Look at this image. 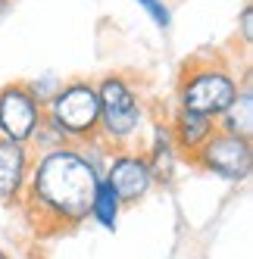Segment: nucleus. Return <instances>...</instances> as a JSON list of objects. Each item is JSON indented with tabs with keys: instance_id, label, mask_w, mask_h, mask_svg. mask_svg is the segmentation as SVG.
<instances>
[{
	"instance_id": "3",
	"label": "nucleus",
	"mask_w": 253,
	"mask_h": 259,
	"mask_svg": "<svg viewBox=\"0 0 253 259\" xmlns=\"http://www.w3.org/2000/svg\"><path fill=\"white\" fill-rule=\"evenodd\" d=\"M238 91H241V81L228 66L194 60V63L185 66L182 78H178L175 100H178V109L219 119L231 106V100L238 97Z\"/></svg>"
},
{
	"instance_id": "14",
	"label": "nucleus",
	"mask_w": 253,
	"mask_h": 259,
	"mask_svg": "<svg viewBox=\"0 0 253 259\" xmlns=\"http://www.w3.org/2000/svg\"><path fill=\"white\" fill-rule=\"evenodd\" d=\"M135 4H138L144 13H147L150 19L162 28V31H166V28L172 25V10H169L166 4H162V0H135Z\"/></svg>"
},
{
	"instance_id": "11",
	"label": "nucleus",
	"mask_w": 253,
	"mask_h": 259,
	"mask_svg": "<svg viewBox=\"0 0 253 259\" xmlns=\"http://www.w3.org/2000/svg\"><path fill=\"white\" fill-rule=\"evenodd\" d=\"M216 128L225 135H238V138H250L253 132V88H250V72H244V81L238 97L231 100V106L216 119Z\"/></svg>"
},
{
	"instance_id": "12",
	"label": "nucleus",
	"mask_w": 253,
	"mask_h": 259,
	"mask_svg": "<svg viewBox=\"0 0 253 259\" xmlns=\"http://www.w3.org/2000/svg\"><path fill=\"white\" fill-rule=\"evenodd\" d=\"M122 209H125V206L119 203V197L113 194V188L100 178L97 191H94V200H91V209H88V219H94L103 231H116V228H119Z\"/></svg>"
},
{
	"instance_id": "1",
	"label": "nucleus",
	"mask_w": 253,
	"mask_h": 259,
	"mask_svg": "<svg viewBox=\"0 0 253 259\" xmlns=\"http://www.w3.org/2000/svg\"><path fill=\"white\" fill-rule=\"evenodd\" d=\"M100 178L103 175L97 165L75 144H66L31 159L22 203L34 222L50 225L53 231L78 228L81 222H88V209H91Z\"/></svg>"
},
{
	"instance_id": "2",
	"label": "nucleus",
	"mask_w": 253,
	"mask_h": 259,
	"mask_svg": "<svg viewBox=\"0 0 253 259\" xmlns=\"http://www.w3.org/2000/svg\"><path fill=\"white\" fill-rule=\"evenodd\" d=\"M94 84L100 106L97 138L113 150H135V141L144 135V125H147V103H144L141 88L119 72H110Z\"/></svg>"
},
{
	"instance_id": "15",
	"label": "nucleus",
	"mask_w": 253,
	"mask_h": 259,
	"mask_svg": "<svg viewBox=\"0 0 253 259\" xmlns=\"http://www.w3.org/2000/svg\"><path fill=\"white\" fill-rule=\"evenodd\" d=\"M28 84V91H31V94H34V100H38L41 106L53 97V94H57V91H60V78L57 75H44V78H34V81H25Z\"/></svg>"
},
{
	"instance_id": "9",
	"label": "nucleus",
	"mask_w": 253,
	"mask_h": 259,
	"mask_svg": "<svg viewBox=\"0 0 253 259\" xmlns=\"http://www.w3.org/2000/svg\"><path fill=\"white\" fill-rule=\"evenodd\" d=\"M166 125H169V135L175 141V150L182 156H188V159L200 150L216 132H219V128H216V119L188 113V109H178V106H175L172 119H166Z\"/></svg>"
},
{
	"instance_id": "17",
	"label": "nucleus",
	"mask_w": 253,
	"mask_h": 259,
	"mask_svg": "<svg viewBox=\"0 0 253 259\" xmlns=\"http://www.w3.org/2000/svg\"><path fill=\"white\" fill-rule=\"evenodd\" d=\"M0 259H10V256H7V253H4V250H0Z\"/></svg>"
},
{
	"instance_id": "6",
	"label": "nucleus",
	"mask_w": 253,
	"mask_h": 259,
	"mask_svg": "<svg viewBox=\"0 0 253 259\" xmlns=\"http://www.w3.org/2000/svg\"><path fill=\"white\" fill-rule=\"evenodd\" d=\"M44 122V106L34 100L25 81H7L0 88V138L28 144Z\"/></svg>"
},
{
	"instance_id": "7",
	"label": "nucleus",
	"mask_w": 253,
	"mask_h": 259,
	"mask_svg": "<svg viewBox=\"0 0 253 259\" xmlns=\"http://www.w3.org/2000/svg\"><path fill=\"white\" fill-rule=\"evenodd\" d=\"M103 181L113 188L122 206H135L153 191V172L144 150H110L103 165Z\"/></svg>"
},
{
	"instance_id": "5",
	"label": "nucleus",
	"mask_w": 253,
	"mask_h": 259,
	"mask_svg": "<svg viewBox=\"0 0 253 259\" xmlns=\"http://www.w3.org/2000/svg\"><path fill=\"white\" fill-rule=\"evenodd\" d=\"M191 162H197L200 169H206L209 175L222 178V181H247L253 172V144L250 138L216 132L191 156Z\"/></svg>"
},
{
	"instance_id": "13",
	"label": "nucleus",
	"mask_w": 253,
	"mask_h": 259,
	"mask_svg": "<svg viewBox=\"0 0 253 259\" xmlns=\"http://www.w3.org/2000/svg\"><path fill=\"white\" fill-rule=\"evenodd\" d=\"M66 144H69V141H66L50 122H41V128H38V132H34V138L28 141V147H31V150H38V153L57 150V147H66Z\"/></svg>"
},
{
	"instance_id": "16",
	"label": "nucleus",
	"mask_w": 253,
	"mask_h": 259,
	"mask_svg": "<svg viewBox=\"0 0 253 259\" xmlns=\"http://www.w3.org/2000/svg\"><path fill=\"white\" fill-rule=\"evenodd\" d=\"M238 28H241V44H244V47H250V44H253V4H250V0L241 7Z\"/></svg>"
},
{
	"instance_id": "8",
	"label": "nucleus",
	"mask_w": 253,
	"mask_h": 259,
	"mask_svg": "<svg viewBox=\"0 0 253 259\" xmlns=\"http://www.w3.org/2000/svg\"><path fill=\"white\" fill-rule=\"evenodd\" d=\"M31 147L0 138V203H22L31 175Z\"/></svg>"
},
{
	"instance_id": "4",
	"label": "nucleus",
	"mask_w": 253,
	"mask_h": 259,
	"mask_svg": "<svg viewBox=\"0 0 253 259\" xmlns=\"http://www.w3.org/2000/svg\"><path fill=\"white\" fill-rule=\"evenodd\" d=\"M44 122H50L69 144L97 138V125H100L97 84L88 78L63 81L57 94L44 103Z\"/></svg>"
},
{
	"instance_id": "10",
	"label": "nucleus",
	"mask_w": 253,
	"mask_h": 259,
	"mask_svg": "<svg viewBox=\"0 0 253 259\" xmlns=\"http://www.w3.org/2000/svg\"><path fill=\"white\" fill-rule=\"evenodd\" d=\"M147 165L153 172V181H169L175 175V165H178V153L175 150V141L169 135V125L166 122H153V132H150V147H147Z\"/></svg>"
},
{
	"instance_id": "18",
	"label": "nucleus",
	"mask_w": 253,
	"mask_h": 259,
	"mask_svg": "<svg viewBox=\"0 0 253 259\" xmlns=\"http://www.w3.org/2000/svg\"><path fill=\"white\" fill-rule=\"evenodd\" d=\"M0 4H4V0H0Z\"/></svg>"
}]
</instances>
